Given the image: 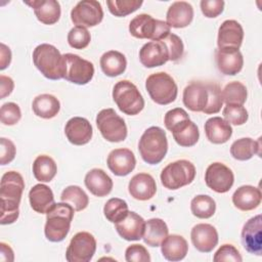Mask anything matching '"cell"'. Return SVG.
<instances>
[{
  "instance_id": "cell-1",
  "label": "cell",
  "mask_w": 262,
  "mask_h": 262,
  "mask_svg": "<svg viewBox=\"0 0 262 262\" xmlns=\"http://www.w3.org/2000/svg\"><path fill=\"white\" fill-rule=\"evenodd\" d=\"M25 189L23 176L16 171H8L3 174L0 183L2 225L15 222L19 216V204Z\"/></svg>"
},
{
  "instance_id": "cell-2",
  "label": "cell",
  "mask_w": 262,
  "mask_h": 262,
  "mask_svg": "<svg viewBox=\"0 0 262 262\" xmlns=\"http://www.w3.org/2000/svg\"><path fill=\"white\" fill-rule=\"evenodd\" d=\"M74 208L67 203H55L46 213L44 233L48 241L58 243L68 235L74 217Z\"/></svg>"
},
{
  "instance_id": "cell-3",
  "label": "cell",
  "mask_w": 262,
  "mask_h": 262,
  "mask_svg": "<svg viewBox=\"0 0 262 262\" xmlns=\"http://www.w3.org/2000/svg\"><path fill=\"white\" fill-rule=\"evenodd\" d=\"M138 150L145 163L149 165L161 163L168 151L166 132L158 126L147 128L139 139Z\"/></svg>"
},
{
  "instance_id": "cell-4",
  "label": "cell",
  "mask_w": 262,
  "mask_h": 262,
  "mask_svg": "<svg viewBox=\"0 0 262 262\" xmlns=\"http://www.w3.org/2000/svg\"><path fill=\"white\" fill-rule=\"evenodd\" d=\"M33 62L45 78L63 79V57L55 46L47 43L38 45L33 51Z\"/></svg>"
},
{
  "instance_id": "cell-5",
  "label": "cell",
  "mask_w": 262,
  "mask_h": 262,
  "mask_svg": "<svg viewBox=\"0 0 262 262\" xmlns=\"http://www.w3.org/2000/svg\"><path fill=\"white\" fill-rule=\"evenodd\" d=\"M113 99L119 110L128 116L139 114L144 107V99L138 88L128 80H122L113 88Z\"/></svg>"
},
{
  "instance_id": "cell-6",
  "label": "cell",
  "mask_w": 262,
  "mask_h": 262,
  "mask_svg": "<svg viewBox=\"0 0 262 262\" xmlns=\"http://www.w3.org/2000/svg\"><path fill=\"white\" fill-rule=\"evenodd\" d=\"M145 88L151 100L161 105L173 102L178 94L176 82L165 72L149 75L145 81Z\"/></svg>"
},
{
  "instance_id": "cell-7",
  "label": "cell",
  "mask_w": 262,
  "mask_h": 262,
  "mask_svg": "<svg viewBox=\"0 0 262 262\" xmlns=\"http://www.w3.org/2000/svg\"><path fill=\"white\" fill-rule=\"evenodd\" d=\"M194 177L195 167L187 160H177L168 164L160 175L163 186L170 190H176L190 184Z\"/></svg>"
},
{
  "instance_id": "cell-8",
  "label": "cell",
  "mask_w": 262,
  "mask_h": 262,
  "mask_svg": "<svg viewBox=\"0 0 262 262\" xmlns=\"http://www.w3.org/2000/svg\"><path fill=\"white\" fill-rule=\"evenodd\" d=\"M130 34L138 39H150L159 41L171 33L166 21L156 19L151 15L141 13L131 19L129 24Z\"/></svg>"
},
{
  "instance_id": "cell-9",
  "label": "cell",
  "mask_w": 262,
  "mask_h": 262,
  "mask_svg": "<svg viewBox=\"0 0 262 262\" xmlns=\"http://www.w3.org/2000/svg\"><path fill=\"white\" fill-rule=\"evenodd\" d=\"M96 125L102 137L110 142H121L127 137L125 121L114 108H103L96 116Z\"/></svg>"
},
{
  "instance_id": "cell-10",
  "label": "cell",
  "mask_w": 262,
  "mask_h": 262,
  "mask_svg": "<svg viewBox=\"0 0 262 262\" xmlns=\"http://www.w3.org/2000/svg\"><path fill=\"white\" fill-rule=\"evenodd\" d=\"M62 57L64 80L77 85H85L92 80L94 66L91 61L74 53L62 54Z\"/></svg>"
},
{
  "instance_id": "cell-11",
  "label": "cell",
  "mask_w": 262,
  "mask_h": 262,
  "mask_svg": "<svg viewBox=\"0 0 262 262\" xmlns=\"http://www.w3.org/2000/svg\"><path fill=\"white\" fill-rule=\"evenodd\" d=\"M96 251V239L87 231L77 232L71 239L67 251L68 262H89Z\"/></svg>"
},
{
  "instance_id": "cell-12",
  "label": "cell",
  "mask_w": 262,
  "mask_h": 262,
  "mask_svg": "<svg viewBox=\"0 0 262 262\" xmlns=\"http://www.w3.org/2000/svg\"><path fill=\"white\" fill-rule=\"evenodd\" d=\"M103 10L101 4L95 0L79 1L71 10V19L77 27L90 28L101 23Z\"/></svg>"
},
{
  "instance_id": "cell-13",
  "label": "cell",
  "mask_w": 262,
  "mask_h": 262,
  "mask_svg": "<svg viewBox=\"0 0 262 262\" xmlns=\"http://www.w3.org/2000/svg\"><path fill=\"white\" fill-rule=\"evenodd\" d=\"M205 182L215 192L225 193L232 187L234 175L229 167L223 163L215 162L210 164L206 169Z\"/></svg>"
},
{
  "instance_id": "cell-14",
  "label": "cell",
  "mask_w": 262,
  "mask_h": 262,
  "mask_svg": "<svg viewBox=\"0 0 262 262\" xmlns=\"http://www.w3.org/2000/svg\"><path fill=\"white\" fill-rule=\"evenodd\" d=\"M242 244L245 250L256 256L262 255V216L250 218L242 229Z\"/></svg>"
},
{
  "instance_id": "cell-15",
  "label": "cell",
  "mask_w": 262,
  "mask_h": 262,
  "mask_svg": "<svg viewBox=\"0 0 262 262\" xmlns=\"http://www.w3.org/2000/svg\"><path fill=\"white\" fill-rule=\"evenodd\" d=\"M243 40L244 30L238 21L234 19H226L219 27L217 37L218 49H239Z\"/></svg>"
},
{
  "instance_id": "cell-16",
  "label": "cell",
  "mask_w": 262,
  "mask_h": 262,
  "mask_svg": "<svg viewBox=\"0 0 262 262\" xmlns=\"http://www.w3.org/2000/svg\"><path fill=\"white\" fill-rule=\"evenodd\" d=\"M193 247L202 253H210L218 244V232L216 228L208 223H199L190 231Z\"/></svg>"
},
{
  "instance_id": "cell-17",
  "label": "cell",
  "mask_w": 262,
  "mask_h": 262,
  "mask_svg": "<svg viewBox=\"0 0 262 262\" xmlns=\"http://www.w3.org/2000/svg\"><path fill=\"white\" fill-rule=\"evenodd\" d=\"M139 60L145 68L164 66L169 60V52L162 40L149 41L139 50Z\"/></svg>"
},
{
  "instance_id": "cell-18",
  "label": "cell",
  "mask_w": 262,
  "mask_h": 262,
  "mask_svg": "<svg viewBox=\"0 0 262 262\" xmlns=\"http://www.w3.org/2000/svg\"><path fill=\"white\" fill-rule=\"evenodd\" d=\"M106 164L116 176H126L134 170L136 159L129 148H116L108 154Z\"/></svg>"
},
{
  "instance_id": "cell-19",
  "label": "cell",
  "mask_w": 262,
  "mask_h": 262,
  "mask_svg": "<svg viewBox=\"0 0 262 262\" xmlns=\"http://www.w3.org/2000/svg\"><path fill=\"white\" fill-rule=\"evenodd\" d=\"M64 134L72 144L84 145L91 140L93 129L87 119L74 117L67 122L64 126Z\"/></svg>"
},
{
  "instance_id": "cell-20",
  "label": "cell",
  "mask_w": 262,
  "mask_h": 262,
  "mask_svg": "<svg viewBox=\"0 0 262 262\" xmlns=\"http://www.w3.org/2000/svg\"><path fill=\"white\" fill-rule=\"evenodd\" d=\"M119 235L126 241H139L142 238L145 228V220L135 212H128L125 218L115 223Z\"/></svg>"
},
{
  "instance_id": "cell-21",
  "label": "cell",
  "mask_w": 262,
  "mask_h": 262,
  "mask_svg": "<svg viewBox=\"0 0 262 262\" xmlns=\"http://www.w3.org/2000/svg\"><path fill=\"white\" fill-rule=\"evenodd\" d=\"M215 57L217 68L223 75L234 76L243 69L244 57L239 49H217L215 52Z\"/></svg>"
},
{
  "instance_id": "cell-22",
  "label": "cell",
  "mask_w": 262,
  "mask_h": 262,
  "mask_svg": "<svg viewBox=\"0 0 262 262\" xmlns=\"http://www.w3.org/2000/svg\"><path fill=\"white\" fill-rule=\"evenodd\" d=\"M208 89L204 82H191L183 90V104L191 112H203L208 104Z\"/></svg>"
},
{
  "instance_id": "cell-23",
  "label": "cell",
  "mask_w": 262,
  "mask_h": 262,
  "mask_svg": "<svg viewBox=\"0 0 262 262\" xmlns=\"http://www.w3.org/2000/svg\"><path fill=\"white\" fill-rule=\"evenodd\" d=\"M130 195L138 201L150 200L157 192V184L154 177L148 173L134 175L128 184Z\"/></svg>"
},
{
  "instance_id": "cell-24",
  "label": "cell",
  "mask_w": 262,
  "mask_h": 262,
  "mask_svg": "<svg viewBox=\"0 0 262 262\" xmlns=\"http://www.w3.org/2000/svg\"><path fill=\"white\" fill-rule=\"evenodd\" d=\"M24 3L33 8L37 19L44 25H54L60 17V4L56 0H32Z\"/></svg>"
},
{
  "instance_id": "cell-25",
  "label": "cell",
  "mask_w": 262,
  "mask_h": 262,
  "mask_svg": "<svg viewBox=\"0 0 262 262\" xmlns=\"http://www.w3.org/2000/svg\"><path fill=\"white\" fill-rule=\"evenodd\" d=\"M193 19V8L186 1L173 2L166 14V23L171 28L181 29L189 26Z\"/></svg>"
},
{
  "instance_id": "cell-26",
  "label": "cell",
  "mask_w": 262,
  "mask_h": 262,
  "mask_svg": "<svg viewBox=\"0 0 262 262\" xmlns=\"http://www.w3.org/2000/svg\"><path fill=\"white\" fill-rule=\"evenodd\" d=\"M85 186L95 196L102 198L107 195L114 186L112 178L99 168L88 171L84 178Z\"/></svg>"
},
{
  "instance_id": "cell-27",
  "label": "cell",
  "mask_w": 262,
  "mask_h": 262,
  "mask_svg": "<svg viewBox=\"0 0 262 262\" xmlns=\"http://www.w3.org/2000/svg\"><path fill=\"white\" fill-rule=\"evenodd\" d=\"M207 139L214 144H222L229 140L232 135V128L221 117H212L208 119L204 126Z\"/></svg>"
},
{
  "instance_id": "cell-28",
  "label": "cell",
  "mask_w": 262,
  "mask_h": 262,
  "mask_svg": "<svg viewBox=\"0 0 262 262\" xmlns=\"http://www.w3.org/2000/svg\"><path fill=\"white\" fill-rule=\"evenodd\" d=\"M261 190L253 185L239 186L232 194V203L241 211H251L261 204Z\"/></svg>"
},
{
  "instance_id": "cell-29",
  "label": "cell",
  "mask_w": 262,
  "mask_h": 262,
  "mask_svg": "<svg viewBox=\"0 0 262 262\" xmlns=\"http://www.w3.org/2000/svg\"><path fill=\"white\" fill-rule=\"evenodd\" d=\"M29 201L31 208L39 214H46L55 204L51 188L42 183L36 184L30 189Z\"/></svg>"
},
{
  "instance_id": "cell-30",
  "label": "cell",
  "mask_w": 262,
  "mask_h": 262,
  "mask_svg": "<svg viewBox=\"0 0 262 262\" xmlns=\"http://www.w3.org/2000/svg\"><path fill=\"white\" fill-rule=\"evenodd\" d=\"M161 252L168 261H180L188 252V244L182 235L168 234L161 244Z\"/></svg>"
},
{
  "instance_id": "cell-31",
  "label": "cell",
  "mask_w": 262,
  "mask_h": 262,
  "mask_svg": "<svg viewBox=\"0 0 262 262\" xmlns=\"http://www.w3.org/2000/svg\"><path fill=\"white\" fill-rule=\"evenodd\" d=\"M170 131L176 143L182 147L193 146L200 138L199 128L190 119L179 122Z\"/></svg>"
},
{
  "instance_id": "cell-32",
  "label": "cell",
  "mask_w": 262,
  "mask_h": 262,
  "mask_svg": "<svg viewBox=\"0 0 262 262\" xmlns=\"http://www.w3.org/2000/svg\"><path fill=\"white\" fill-rule=\"evenodd\" d=\"M101 71L107 77H117L123 74L127 68V59L125 55L117 50H108L104 52L99 60Z\"/></svg>"
},
{
  "instance_id": "cell-33",
  "label": "cell",
  "mask_w": 262,
  "mask_h": 262,
  "mask_svg": "<svg viewBox=\"0 0 262 262\" xmlns=\"http://www.w3.org/2000/svg\"><path fill=\"white\" fill-rule=\"evenodd\" d=\"M32 110L37 117L42 119H52L59 113L60 102L54 95L44 93L34 98Z\"/></svg>"
},
{
  "instance_id": "cell-34",
  "label": "cell",
  "mask_w": 262,
  "mask_h": 262,
  "mask_svg": "<svg viewBox=\"0 0 262 262\" xmlns=\"http://www.w3.org/2000/svg\"><path fill=\"white\" fill-rule=\"evenodd\" d=\"M169 233L168 226L161 218H150L145 221L143 241L149 247H159Z\"/></svg>"
},
{
  "instance_id": "cell-35",
  "label": "cell",
  "mask_w": 262,
  "mask_h": 262,
  "mask_svg": "<svg viewBox=\"0 0 262 262\" xmlns=\"http://www.w3.org/2000/svg\"><path fill=\"white\" fill-rule=\"evenodd\" d=\"M260 139L254 140L250 137H243L235 140L230 146V155L237 161H248L254 155H261Z\"/></svg>"
},
{
  "instance_id": "cell-36",
  "label": "cell",
  "mask_w": 262,
  "mask_h": 262,
  "mask_svg": "<svg viewBox=\"0 0 262 262\" xmlns=\"http://www.w3.org/2000/svg\"><path fill=\"white\" fill-rule=\"evenodd\" d=\"M57 166L54 160L47 155L38 156L33 163L34 177L40 182H50L56 175Z\"/></svg>"
},
{
  "instance_id": "cell-37",
  "label": "cell",
  "mask_w": 262,
  "mask_h": 262,
  "mask_svg": "<svg viewBox=\"0 0 262 262\" xmlns=\"http://www.w3.org/2000/svg\"><path fill=\"white\" fill-rule=\"evenodd\" d=\"M60 200L61 202L71 205L77 212L83 211L89 204L87 193L78 185L67 186L60 194Z\"/></svg>"
},
{
  "instance_id": "cell-38",
  "label": "cell",
  "mask_w": 262,
  "mask_h": 262,
  "mask_svg": "<svg viewBox=\"0 0 262 262\" xmlns=\"http://www.w3.org/2000/svg\"><path fill=\"white\" fill-rule=\"evenodd\" d=\"M190 211L200 219L211 218L216 211V202L207 194L195 195L190 202Z\"/></svg>"
},
{
  "instance_id": "cell-39",
  "label": "cell",
  "mask_w": 262,
  "mask_h": 262,
  "mask_svg": "<svg viewBox=\"0 0 262 262\" xmlns=\"http://www.w3.org/2000/svg\"><path fill=\"white\" fill-rule=\"evenodd\" d=\"M223 102L226 104H238L243 105L248 97V91L246 86L238 82L232 81L225 85L221 91Z\"/></svg>"
},
{
  "instance_id": "cell-40",
  "label": "cell",
  "mask_w": 262,
  "mask_h": 262,
  "mask_svg": "<svg viewBox=\"0 0 262 262\" xmlns=\"http://www.w3.org/2000/svg\"><path fill=\"white\" fill-rule=\"evenodd\" d=\"M129 212L128 205L126 201L119 198L110 199L103 207L104 217L112 223H117L121 221Z\"/></svg>"
},
{
  "instance_id": "cell-41",
  "label": "cell",
  "mask_w": 262,
  "mask_h": 262,
  "mask_svg": "<svg viewBox=\"0 0 262 262\" xmlns=\"http://www.w3.org/2000/svg\"><path fill=\"white\" fill-rule=\"evenodd\" d=\"M142 0H107L106 4L110 12L118 17H123L136 11L141 5Z\"/></svg>"
},
{
  "instance_id": "cell-42",
  "label": "cell",
  "mask_w": 262,
  "mask_h": 262,
  "mask_svg": "<svg viewBox=\"0 0 262 262\" xmlns=\"http://www.w3.org/2000/svg\"><path fill=\"white\" fill-rule=\"evenodd\" d=\"M207 89H208V104L203 111V113L207 115H213L220 112L222 105H223V99L221 95V89L220 86L214 82L206 83Z\"/></svg>"
},
{
  "instance_id": "cell-43",
  "label": "cell",
  "mask_w": 262,
  "mask_h": 262,
  "mask_svg": "<svg viewBox=\"0 0 262 262\" xmlns=\"http://www.w3.org/2000/svg\"><path fill=\"white\" fill-rule=\"evenodd\" d=\"M222 114L227 123L235 126L244 125L249 119V114L246 107L238 104H226Z\"/></svg>"
},
{
  "instance_id": "cell-44",
  "label": "cell",
  "mask_w": 262,
  "mask_h": 262,
  "mask_svg": "<svg viewBox=\"0 0 262 262\" xmlns=\"http://www.w3.org/2000/svg\"><path fill=\"white\" fill-rule=\"evenodd\" d=\"M91 41L90 33L86 28L74 27L68 34V43L72 48L84 49Z\"/></svg>"
},
{
  "instance_id": "cell-45",
  "label": "cell",
  "mask_w": 262,
  "mask_h": 262,
  "mask_svg": "<svg viewBox=\"0 0 262 262\" xmlns=\"http://www.w3.org/2000/svg\"><path fill=\"white\" fill-rule=\"evenodd\" d=\"M162 41L165 43V45L168 49L169 60L177 61L178 59H180L182 57L183 52H184V46H183V42L179 36H177L176 34L170 33L164 39H162Z\"/></svg>"
},
{
  "instance_id": "cell-46",
  "label": "cell",
  "mask_w": 262,
  "mask_h": 262,
  "mask_svg": "<svg viewBox=\"0 0 262 262\" xmlns=\"http://www.w3.org/2000/svg\"><path fill=\"white\" fill-rule=\"evenodd\" d=\"M21 118L19 106L14 102H6L0 108V120L3 125L12 126L18 123Z\"/></svg>"
},
{
  "instance_id": "cell-47",
  "label": "cell",
  "mask_w": 262,
  "mask_h": 262,
  "mask_svg": "<svg viewBox=\"0 0 262 262\" xmlns=\"http://www.w3.org/2000/svg\"><path fill=\"white\" fill-rule=\"evenodd\" d=\"M213 260L215 262L222 261H233V262H242L243 258L238 252V250L230 244L222 245L214 254Z\"/></svg>"
},
{
  "instance_id": "cell-48",
  "label": "cell",
  "mask_w": 262,
  "mask_h": 262,
  "mask_svg": "<svg viewBox=\"0 0 262 262\" xmlns=\"http://www.w3.org/2000/svg\"><path fill=\"white\" fill-rule=\"evenodd\" d=\"M127 262H150V256L146 248L140 244H133L125 251Z\"/></svg>"
},
{
  "instance_id": "cell-49",
  "label": "cell",
  "mask_w": 262,
  "mask_h": 262,
  "mask_svg": "<svg viewBox=\"0 0 262 262\" xmlns=\"http://www.w3.org/2000/svg\"><path fill=\"white\" fill-rule=\"evenodd\" d=\"M223 0H202L200 2L203 14L208 18H214L220 15L224 9Z\"/></svg>"
},
{
  "instance_id": "cell-50",
  "label": "cell",
  "mask_w": 262,
  "mask_h": 262,
  "mask_svg": "<svg viewBox=\"0 0 262 262\" xmlns=\"http://www.w3.org/2000/svg\"><path fill=\"white\" fill-rule=\"evenodd\" d=\"M16 154V148L14 143L5 137L0 138V164L2 166L11 163Z\"/></svg>"
},
{
  "instance_id": "cell-51",
  "label": "cell",
  "mask_w": 262,
  "mask_h": 262,
  "mask_svg": "<svg viewBox=\"0 0 262 262\" xmlns=\"http://www.w3.org/2000/svg\"><path fill=\"white\" fill-rule=\"evenodd\" d=\"M185 119H189V116L186 113V111L181 107H175L168 111L165 114L164 124H165V127L170 131L176 124H178L179 122Z\"/></svg>"
},
{
  "instance_id": "cell-52",
  "label": "cell",
  "mask_w": 262,
  "mask_h": 262,
  "mask_svg": "<svg viewBox=\"0 0 262 262\" xmlns=\"http://www.w3.org/2000/svg\"><path fill=\"white\" fill-rule=\"evenodd\" d=\"M14 88L13 80L5 75H0V98L3 99L10 95Z\"/></svg>"
},
{
  "instance_id": "cell-53",
  "label": "cell",
  "mask_w": 262,
  "mask_h": 262,
  "mask_svg": "<svg viewBox=\"0 0 262 262\" xmlns=\"http://www.w3.org/2000/svg\"><path fill=\"white\" fill-rule=\"evenodd\" d=\"M11 61V51L4 43L0 44V70H5Z\"/></svg>"
},
{
  "instance_id": "cell-54",
  "label": "cell",
  "mask_w": 262,
  "mask_h": 262,
  "mask_svg": "<svg viewBox=\"0 0 262 262\" xmlns=\"http://www.w3.org/2000/svg\"><path fill=\"white\" fill-rule=\"evenodd\" d=\"M0 261L2 262H13L14 253L9 245L0 243Z\"/></svg>"
}]
</instances>
